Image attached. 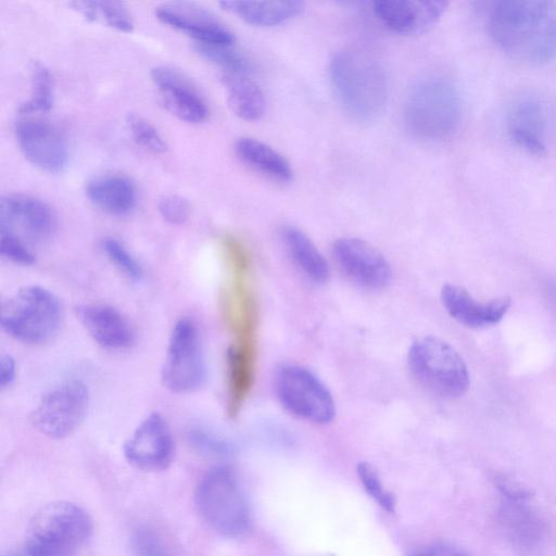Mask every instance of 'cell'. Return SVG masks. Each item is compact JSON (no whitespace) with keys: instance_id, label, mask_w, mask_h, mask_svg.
Masks as SVG:
<instances>
[{"instance_id":"26","label":"cell","mask_w":556,"mask_h":556,"mask_svg":"<svg viewBox=\"0 0 556 556\" xmlns=\"http://www.w3.org/2000/svg\"><path fill=\"white\" fill-rule=\"evenodd\" d=\"M229 410L236 414L244 401L253 382L254 344L253 339H240L227 354Z\"/></svg>"},{"instance_id":"14","label":"cell","mask_w":556,"mask_h":556,"mask_svg":"<svg viewBox=\"0 0 556 556\" xmlns=\"http://www.w3.org/2000/svg\"><path fill=\"white\" fill-rule=\"evenodd\" d=\"M155 16L194 39V42L233 45L235 33L214 13L186 1L167 2L155 8Z\"/></svg>"},{"instance_id":"24","label":"cell","mask_w":556,"mask_h":556,"mask_svg":"<svg viewBox=\"0 0 556 556\" xmlns=\"http://www.w3.org/2000/svg\"><path fill=\"white\" fill-rule=\"evenodd\" d=\"M282 243L295 266L314 283H325L329 265L313 241L301 229L286 225L280 229Z\"/></svg>"},{"instance_id":"3","label":"cell","mask_w":556,"mask_h":556,"mask_svg":"<svg viewBox=\"0 0 556 556\" xmlns=\"http://www.w3.org/2000/svg\"><path fill=\"white\" fill-rule=\"evenodd\" d=\"M92 531V519L83 507L68 501H53L30 518L23 553L25 556H75Z\"/></svg>"},{"instance_id":"31","label":"cell","mask_w":556,"mask_h":556,"mask_svg":"<svg viewBox=\"0 0 556 556\" xmlns=\"http://www.w3.org/2000/svg\"><path fill=\"white\" fill-rule=\"evenodd\" d=\"M102 249L111 263L128 279L139 281L143 277V269L134 254L117 239L103 238Z\"/></svg>"},{"instance_id":"37","label":"cell","mask_w":556,"mask_h":556,"mask_svg":"<svg viewBox=\"0 0 556 556\" xmlns=\"http://www.w3.org/2000/svg\"><path fill=\"white\" fill-rule=\"evenodd\" d=\"M189 440L202 453L218 455L228 451V445L225 441L202 429H193L189 434Z\"/></svg>"},{"instance_id":"12","label":"cell","mask_w":556,"mask_h":556,"mask_svg":"<svg viewBox=\"0 0 556 556\" xmlns=\"http://www.w3.org/2000/svg\"><path fill=\"white\" fill-rule=\"evenodd\" d=\"M129 465L146 472L167 469L174 459L175 445L170 429L157 413L144 418L124 444Z\"/></svg>"},{"instance_id":"10","label":"cell","mask_w":556,"mask_h":556,"mask_svg":"<svg viewBox=\"0 0 556 556\" xmlns=\"http://www.w3.org/2000/svg\"><path fill=\"white\" fill-rule=\"evenodd\" d=\"M88 408V388L83 381L72 379L47 392L30 413L29 419L43 435L63 439L81 425Z\"/></svg>"},{"instance_id":"8","label":"cell","mask_w":556,"mask_h":556,"mask_svg":"<svg viewBox=\"0 0 556 556\" xmlns=\"http://www.w3.org/2000/svg\"><path fill=\"white\" fill-rule=\"evenodd\" d=\"M164 386L172 392L186 394L200 389L206 380V362L197 325L179 319L172 331L162 369Z\"/></svg>"},{"instance_id":"18","label":"cell","mask_w":556,"mask_h":556,"mask_svg":"<svg viewBox=\"0 0 556 556\" xmlns=\"http://www.w3.org/2000/svg\"><path fill=\"white\" fill-rule=\"evenodd\" d=\"M76 315L89 336L109 351H125L136 341L129 319L115 307L104 304H83Z\"/></svg>"},{"instance_id":"40","label":"cell","mask_w":556,"mask_h":556,"mask_svg":"<svg viewBox=\"0 0 556 556\" xmlns=\"http://www.w3.org/2000/svg\"><path fill=\"white\" fill-rule=\"evenodd\" d=\"M416 556H469L462 551L447 546L431 547L418 553Z\"/></svg>"},{"instance_id":"28","label":"cell","mask_w":556,"mask_h":556,"mask_svg":"<svg viewBox=\"0 0 556 556\" xmlns=\"http://www.w3.org/2000/svg\"><path fill=\"white\" fill-rule=\"evenodd\" d=\"M30 93L17 109L21 115H40L53 104V77L48 66L33 61L29 66Z\"/></svg>"},{"instance_id":"11","label":"cell","mask_w":556,"mask_h":556,"mask_svg":"<svg viewBox=\"0 0 556 556\" xmlns=\"http://www.w3.org/2000/svg\"><path fill=\"white\" fill-rule=\"evenodd\" d=\"M14 136L24 157L48 173L62 172L68 161V143L61 128L40 115H21Z\"/></svg>"},{"instance_id":"17","label":"cell","mask_w":556,"mask_h":556,"mask_svg":"<svg viewBox=\"0 0 556 556\" xmlns=\"http://www.w3.org/2000/svg\"><path fill=\"white\" fill-rule=\"evenodd\" d=\"M1 226L17 227L35 241L48 240L55 231L56 216L52 207L28 193H9L0 205Z\"/></svg>"},{"instance_id":"9","label":"cell","mask_w":556,"mask_h":556,"mask_svg":"<svg viewBox=\"0 0 556 556\" xmlns=\"http://www.w3.org/2000/svg\"><path fill=\"white\" fill-rule=\"evenodd\" d=\"M275 391L282 406L302 419L327 424L336 414L327 387L302 366L281 365L275 375Z\"/></svg>"},{"instance_id":"5","label":"cell","mask_w":556,"mask_h":556,"mask_svg":"<svg viewBox=\"0 0 556 556\" xmlns=\"http://www.w3.org/2000/svg\"><path fill=\"white\" fill-rule=\"evenodd\" d=\"M194 504L202 519L219 534L237 536L250 526L245 493L229 466L218 465L206 471L195 488Z\"/></svg>"},{"instance_id":"35","label":"cell","mask_w":556,"mask_h":556,"mask_svg":"<svg viewBox=\"0 0 556 556\" xmlns=\"http://www.w3.org/2000/svg\"><path fill=\"white\" fill-rule=\"evenodd\" d=\"M157 211L167 223L180 225L189 218L191 206L184 197L169 193L160 198Z\"/></svg>"},{"instance_id":"13","label":"cell","mask_w":556,"mask_h":556,"mask_svg":"<svg viewBox=\"0 0 556 556\" xmlns=\"http://www.w3.org/2000/svg\"><path fill=\"white\" fill-rule=\"evenodd\" d=\"M332 254L341 271L364 289L380 290L391 279L388 261L362 239L345 237L336 240Z\"/></svg>"},{"instance_id":"22","label":"cell","mask_w":556,"mask_h":556,"mask_svg":"<svg viewBox=\"0 0 556 556\" xmlns=\"http://www.w3.org/2000/svg\"><path fill=\"white\" fill-rule=\"evenodd\" d=\"M233 150L242 163L261 175L278 182L292 180L290 162L267 143L252 137H239Z\"/></svg>"},{"instance_id":"39","label":"cell","mask_w":556,"mask_h":556,"mask_svg":"<svg viewBox=\"0 0 556 556\" xmlns=\"http://www.w3.org/2000/svg\"><path fill=\"white\" fill-rule=\"evenodd\" d=\"M0 368H1L0 384L4 389V388L9 387L15 379L16 367H15L14 359L10 355H3L1 357Z\"/></svg>"},{"instance_id":"36","label":"cell","mask_w":556,"mask_h":556,"mask_svg":"<svg viewBox=\"0 0 556 556\" xmlns=\"http://www.w3.org/2000/svg\"><path fill=\"white\" fill-rule=\"evenodd\" d=\"M132 546L137 556H170L157 535L147 528L134 533Z\"/></svg>"},{"instance_id":"2","label":"cell","mask_w":556,"mask_h":556,"mask_svg":"<svg viewBox=\"0 0 556 556\" xmlns=\"http://www.w3.org/2000/svg\"><path fill=\"white\" fill-rule=\"evenodd\" d=\"M330 79L344 110L357 121L375 119L389 97V80L382 64L357 49H342L330 61Z\"/></svg>"},{"instance_id":"32","label":"cell","mask_w":556,"mask_h":556,"mask_svg":"<svg viewBox=\"0 0 556 556\" xmlns=\"http://www.w3.org/2000/svg\"><path fill=\"white\" fill-rule=\"evenodd\" d=\"M126 124L134 141L142 149L154 154L166 151L167 144L164 138L147 118L137 114H129Z\"/></svg>"},{"instance_id":"25","label":"cell","mask_w":556,"mask_h":556,"mask_svg":"<svg viewBox=\"0 0 556 556\" xmlns=\"http://www.w3.org/2000/svg\"><path fill=\"white\" fill-rule=\"evenodd\" d=\"M222 83L232 112L244 121H257L266 111L262 88L248 73L224 72Z\"/></svg>"},{"instance_id":"1","label":"cell","mask_w":556,"mask_h":556,"mask_svg":"<svg viewBox=\"0 0 556 556\" xmlns=\"http://www.w3.org/2000/svg\"><path fill=\"white\" fill-rule=\"evenodd\" d=\"M493 42L509 58L529 65L556 55V3L543 0H502L488 17Z\"/></svg>"},{"instance_id":"19","label":"cell","mask_w":556,"mask_h":556,"mask_svg":"<svg viewBox=\"0 0 556 556\" xmlns=\"http://www.w3.org/2000/svg\"><path fill=\"white\" fill-rule=\"evenodd\" d=\"M446 312L459 324L469 328H485L497 324L508 312L511 301L507 296L481 302L464 288L446 283L441 290Z\"/></svg>"},{"instance_id":"23","label":"cell","mask_w":556,"mask_h":556,"mask_svg":"<svg viewBox=\"0 0 556 556\" xmlns=\"http://www.w3.org/2000/svg\"><path fill=\"white\" fill-rule=\"evenodd\" d=\"M219 5L244 22L262 27H270L288 22L304 11L302 1H240L224 0Z\"/></svg>"},{"instance_id":"38","label":"cell","mask_w":556,"mask_h":556,"mask_svg":"<svg viewBox=\"0 0 556 556\" xmlns=\"http://www.w3.org/2000/svg\"><path fill=\"white\" fill-rule=\"evenodd\" d=\"M494 484L507 501L526 502L530 495L529 491L519 482L511 480L503 475L493 477Z\"/></svg>"},{"instance_id":"27","label":"cell","mask_w":556,"mask_h":556,"mask_svg":"<svg viewBox=\"0 0 556 556\" xmlns=\"http://www.w3.org/2000/svg\"><path fill=\"white\" fill-rule=\"evenodd\" d=\"M70 5L89 21L98 22L119 31L134 29V18L128 8L121 1L76 0Z\"/></svg>"},{"instance_id":"4","label":"cell","mask_w":556,"mask_h":556,"mask_svg":"<svg viewBox=\"0 0 556 556\" xmlns=\"http://www.w3.org/2000/svg\"><path fill=\"white\" fill-rule=\"evenodd\" d=\"M462 117V101L456 87L447 79L428 76L409 90L404 119L408 130L422 140H441L451 136Z\"/></svg>"},{"instance_id":"29","label":"cell","mask_w":556,"mask_h":556,"mask_svg":"<svg viewBox=\"0 0 556 556\" xmlns=\"http://www.w3.org/2000/svg\"><path fill=\"white\" fill-rule=\"evenodd\" d=\"M194 51L224 72L248 73L252 71L250 60L233 45L193 42Z\"/></svg>"},{"instance_id":"34","label":"cell","mask_w":556,"mask_h":556,"mask_svg":"<svg viewBox=\"0 0 556 556\" xmlns=\"http://www.w3.org/2000/svg\"><path fill=\"white\" fill-rule=\"evenodd\" d=\"M357 473L367 493L375 498L383 509L393 511L395 500L391 493L384 491L375 469L367 463H359Z\"/></svg>"},{"instance_id":"33","label":"cell","mask_w":556,"mask_h":556,"mask_svg":"<svg viewBox=\"0 0 556 556\" xmlns=\"http://www.w3.org/2000/svg\"><path fill=\"white\" fill-rule=\"evenodd\" d=\"M1 254L11 262L20 265H31L35 263V254L26 243L12 230L1 226L0 231Z\"/></svg>"},{"instance_id":"15","label":"cell","mask_w":556,"mask_h":556,"mask_svg":"<svg viewBox=\"0 0 556 556\" xmlns=\"http://www.w3.org/2000/svg\"><path fill=\"white\" fill-rule=\"evenodd\" d=\"M151 80L166 109L180 121L199 124L208 117L210 109L198 88L178 70L168 65L151 68Z\"/></svg>"},{"instance_id":"21","label":"cell","mask_w":556,"mask_h":556,"mask_svg":"<svg viewBox=\"0 0 556 556\" xmlns=\"http://www.w3.org/2000/svg\"><path fill=\"white\" fill-rule=\"evenodd\" d=\"M507 124L509 136L517 146L536 156L546 154L545 115L536 99L518 100L509 112Z\"/></svg>"},{"instance_id":"30","label":"cell","mask_w":556,"mask_h":556,"mask_svg":"<svg viewBox=\"0 0 556 556\" xmlns=\"http://www.w3.org/2000/svg\"><path fill=\"white\" fill-rule=\"evenodd\" d=\"M502 514L504 523L518 540L530 541L536 536L538 520L525 506V502L507 501Z\"/></svg>"},{"instance_id":"6","label":"cell","mask_w":556,"mask_h":556,"mask_svg":"<svg viewBox=\"0 0 556 556\" xmlns=\"http://www.w3.org/2000/svg\"><path fill=\"white\" fill-rule=\"evenodd\" d=\"M0 316L2 328L11 337L26 344H41L58 332L62 306L50 290L27 286L2 304Z\"/></svg>"},{"instance_id":"7","label":"cell","mask_w":556,"mask_h":556,"mask_svg":"<svg viewBox=\"0 0 556 556\" xmlns=\"http://www.w3.org/2000/svg\"><path fill=\"white\" fill-rule=\"evenodd\" d=\"M407 363L415 379L435 395L458 397L469 388L470 378L464 359L441 339H417L408 350Z\"/></svg>"},{"instance_id":"20","label":"cell","mask_w":556,"mask_h":556,"mask_svg":"<svg viewBox=\"0 0 556 556\" xmlns=\"http://www.w3.org/2000/svg\"><path fill=\"white\" fill-rule=\"evenodd\" d=\"M90 203L111 216H126L137 205L138 188L131 177L108 172L90 178L85 186Z\"/></svg>"},{"instance_id":"16","label":"cell","mask_w":556,"mask_h":556,"mask_svg":"<svg viewBox=\"0 0 556 556\" xmlns=\"http://www.w3.org/2000/svg\"><path fill=\"white\" fill-rule=\"evenodd\" d=\"M448 3L440 0H377L375 17L388 29L402 35L420 34L435 25Z\"/></svg>"}]
</instances>
